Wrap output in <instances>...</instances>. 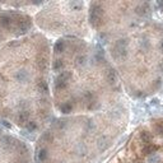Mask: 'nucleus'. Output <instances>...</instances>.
<instances>
[{"mask_svg": "<svg viewBox=\"0 0 163 163\" xmlns=\"http://www.w3.org/2000/svg\"><path fill=\"white\" fill-rule=\"evenodd\" d=\"M157 149H158V147L153 145V144H148L144 149H143V152H144V154H152V153H154Z\"/></svg>", "mask_w": 163, "mask_h": 163, "instance_id": "f257e3e1", "label": "nucleus"}, {"mask_svg": "<svg viewBox=\"0 0 163 163\" xmlns=\"http://www.w3.org/2000/svg\"><path fill=\"white\" fill-rule=\"evenodd\" d=\"M142 139H143V142L144 143H147V144H152V135L149 133L143 131L142 133Z\"/></svg>", "mask_w": 163, "mask_h": 163, "instance_id": "f03ea898", "label": "nucleus"}, {"mask_svg": "<svg viewBox=\"0 0 163 163\" xmlns=\"http://www.w3.org/2000/svg\"><path fill=\"white\" fill-rule=\"evenodd\" d=\"M156 130L158 134H161V135H163V122H159L156 125Z\"/></svg>", "mask_w": 163, "mask_h": 163, "instance_id": "7ed1b4c3", "label": "nucleus"}]
</instances>
